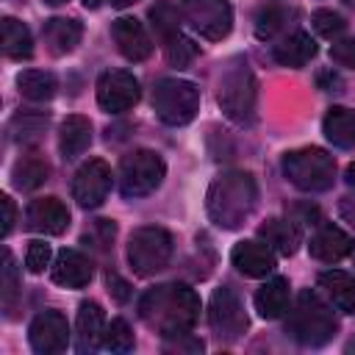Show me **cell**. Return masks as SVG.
<instances>
[{"label": "cell", "instance_id": "cell-1", "mask_svg": "<svg viewBox=\"0 0 355 355\" xmlns=\"http://www.w3.org/2000/svg\"><path fill=\"white\" fill-rule=\"evenodd\" d=\"M139 316L164 338H180L189 336L200 319V297L183 283H164L144 291Z\"/></svg>", "mask_w": 355, "mask_h": 355}, {"label": "cell", "instance_id": "cell-2", "mask_svg": "<svg viewBox=\"0 0 355 355\" xmlns=\"http://www.w3.org/2000/svg\"><path fill=\"white\" fill-rule=\"evenodd\" d=\"M258 186L250 172H225L208 189V216L225 230H236L255 211Z\"/></svg>", "mask_w": 355, "mask_h": 355}, {"label": "cell", "instance_id": "cell-3", "mask_svg": "<svg viewBox=\"0 0 355 355\" xmlns=\"http://www.w3.org/2000/svg\"><path fill=\"white\" fill-rule=\"evenodd\" d=\"M216 100L225 111V116H230L239 125H247L255 119V103H258V80L250 69V61L236 55L225 64L222 75H219V92Z\"/></svg>", "mask_w": 355, "mask_h": 355}, {"label": "cell", "instance_id": "cell-4", "mask_svg": "<svg viewBox=\"0 0 355 355\" xmlns=\"http://www.w3.org/2000/svg\"><path fill=\"white\" fill-rule=\"evenodd\" d=\"M338 330V319L333 316L330 305L311 288L300 291L297 305L288 316V333L302 347H322L327 344Z\"/></svg>", "mask_w": 355, "mask_h": 355}, {"label": "cell", "instance_id": "cell-5", "mask_svg": "<svg viewBox=\"0 0 355 355\" xmlns=\"http://www.w3.org/2000/svg\"><path fill=\"white\" fill-rule=\"evenodd\" d=\"M283 175L302 191H327L336 180V161L322 147H302L283 155Z\"/></svg>", "mask_w": 355, "mask_h": 355}, {"label": "cell", "instance_id": "cell-6", "mask_svg": "<svg viewBox=\"0 0 355 355\" xmlns=\"http://www.w3.org/2000/svg\"><path fill=\"white\" fill-rule=\"evenodd\" d=\"M172 250H175V241H172L169 230H164L158 225H144V227L133 230L130 241H128L130 269L139 277H150V275L166 269V263L172 258Z\"/></svg>", "mask_w": 355, "mask_h": 355}, {"label": "cell", "instance_id": "cell-7", "mask_svg": "<svg viewBox=\"0 0 355 355\" xmlns=\"http://www.w3.org/2000/svg\"><path fill=\"white\" fill-rule=\"evenodd\" d=\"M153 108L164 125H189L200 111V89L183 78H164L153 92Z\"/></svg>", "mask_w": 355, "mask_h": 355}, {"label": "cell", "instance_id": "cell-8", "mask_svg": "<svg viewBox=\"0 0 355 355\" xmlns=\"http://www.w3.org/2000/svg\"><path fill=\"white\" fill-rule=\"evenodd\" d=\"M166 175V164L155 150H133L119 164V191L122 197H147L153 194Z\"/></svg>", "mask_w": 355, "mask_h": 355}, {"label": "cell", "instance_id": "cell-9", "mask_svg": "<svg viewBox=\"0 0 355 355\" xmlns=\"http://www.w3.org/2000/svg\"><path fill=\"white\" fill-rule=\"evenodd\" d=\"M208 322L219 341H236L247 330V313L230 286H219L208 302Z\"/></svg>", "mask_w": 355, "mask_h": 355}, {"label": "cell", "instance_id": "cell-10", "mask_svg": "<svg viewBox=\"0 0 355 355\" xmlns=\"http://www.w3.org/2000/svg\"><path fill=\"white\" fill-rule=\"evenodd\" d=\"M180 8L186 22L211 42L225 39L233 28V8L227 0H180Z\"/></svg>", "mask_w": 355, "mask_h": 355}, {"label": "cell", "instance_id": "cell-11", "mask_svg": "<svg viewBox=\"0 0 355 355\" xmlns=\"http://www.w3.org/2000/svg\"><path fill=\"white\" fill-rule=\"evenodd\" d=\"M111 166L103 158L86 161L72 178V197L80 208H97L111 191Z\"/></svg>", "mask_w": 355, "mask_h": 355}, {"label": "cell", "instance_id": "cell-12", "mask_svg": "<svg viewBox=\"0 0 355 355\" xmlns=\"http://www.w3.org/2000/svg\"><path fill=\"white\" fill-rule=\"evenodd\" d=\"M139 80L125 69H108L97 80V103L108 114H122L139 103Z\"/></svg>", "mask_w": 355, "mask_h": 355}, {"label": "cell", "instance_id": "cell-13", "mask_svg": "<svg viewBox=\"0 0 355 355\" xmlns=\"http://www.w3.org/2000/svg\"><path fill=\"white\" fill-rule=\"evenodd\" d=\"M28 341L33 352L39 355H58L69 344V324L61 311H42L31 327H28Z\"/></svg>", "mask_w": 355, "mask_h": 355}, {"label": "cell", "instance_id": "cell-14", "mask_svg": "<svg viewBox=\"0 0 355 355\" xmlns=\"http://www.w3.org/2000/svg\"><path fill=\"white\" fill-rule=\"evenodd\" d=\"M25 222L31 230L44 236H61L69 227V211L58 197H39L28 205Z\"/></svg>", "mask_w": 355, "mask_h": 355}, {"label": "cell", "instance_id": "cell-15", "mask_svg": "<svg viewBox=\"0 0 355 355\" xmlns=\"http://www.w3.org/2000/svg\"><path fill=\"white\" fill-rule=\"evenodd\" d=\"M111 36L116 42V50L128 58V61H144L153 53V42L150 33L144 31V25L136 17H119L111 25Z\"/></svg>", "mask_w": 355, "mask_h": 355}, {"label": "cell", "instance_id": "cell-16", "mask_svg": "<svg viewBox=\"0 0 355 355\" xmlns=\"http://www.w3.org/2000/svg\"><path fill=\"white\" fill-rule=\"evenodd\" d=\"M103 336H105V313L97 302H80L78 308V319H75V349L80 355L86 352H97L103 347Z\"/></svg>", "mask_w": 355, "mask_h": 355}, {"label": "cell", "instance_id": "cell-17", "mask_svg": "<svg viewBox=\"0 0 355 355\" xmlns=\"http://www.w3.org/2000/svg\"><path fill=\"white\" fill-rule=\"evenodd\" d=\"M230 261L247 277H266L275 269V250L266 241L247 239V241H239L230 250Z\"/></svg>", "mask_w": 355, "mask_h": 355}, {"label": "cell", "instance_id": "cell-18", "mask_svg": "<svg viewBox=\"0 0 355 355\" xmlns=\"http://www.w3.org/2000/svg\"><path fill=\"white\" fill-rule=\"evenodd\" d=\"M352 247H355L352 236L344 233L338 225H322V227L311 236V244H308L311 255H313L316 261H324V263H336V261L347 258V255L352 252Z\"/></svg>", "mask_w": 355, "mask_h": 355}, {"label": "cell", "instance_id": "cell-19", "mask_svg": "<svg viewBox=\"0 0 355 355\" xmlns=\"http://www.w3.org/2000/svg\"><path fill=\"white\" fill-rule=\"evenodd\" d=\"M53 283L64 288H83L92 280V261L78 250H61L53 261Z\"/></svg>", "mask_w": 355, "mask_h": 355}, {"label": "cell", "instance_id": "cell-20", "mask_svg": "<svg viewBox=\"0 0 355 355\" xmlns=\"http://www.w3.org/2000/svg\"><path fill=\"white\" fill-rule=\"evenodd\" d=\"M80 36H83L80 22L78 19H69V17H53L42 28V39H44V44H47V50L53 55L72 53L80 44Z\"/></svg>", "mask_w": 355, "mask_h": 355}, {"label": "cell", "instance_id": "cell-21", "mask_svg": "<svg viewBox=\"0 0 355 355\" xmlns=\"http://www.w3.org/2000/svg\"><path fill=\"white\" fill-rule=\"evenodd\" d=\"M272 55H275L277 64L297 69V67H305V64L316 55V42L311 39V33L294 31V33H288L286 39H280V42L272 47Z\"/></svg>", "mask_w": 355, "mask_h": 355}, {"label": "cell", "instance_id": "cell-22", "mask_svg": "<svg viewBox=\"0 0 355 355\" xmlns=\"http://www.w3.org/2000/svg\"><path fill=\"white\" fill-rule=\"evenodd\" d=\"M92 144V122L80 114H72L61 122V133H58V150L64 158H78L80 153H86Z\"/></svg>", "mask_w": 355, "mask_h": 355}, {"label": "cell", "instance_id": "cell-23", "mask_svg": "<svg viewBox=\"0 0 355 355\" xmlns=\"http://www.w3.org/2000/svg\"><path fill=\"white\" fill-rule=\"evenodd\" d=\"M322 130L330 144H336L341 150H352L355 147V111H349L344 105H333L324 114Z\"/></svg>", "mask_w": 355, "mask_h": 355}, {"label": "cell", "instance_id": "cell-24", "mask_svg": "<svg viewBox=\"0 0 355 355\" xmlns=\"http://www.w3.org/2000/svg\"><path fill=\"white\" fill-rule=\"evenodd\" d=\"M255 311L263 319H277L288 308V280L286 277H269L258 291H255Z\"/></svg>", "mask_w": 355, "mask_h": 355}, {"label": "cell", "instance_id": "cell-25", "mask_svg": "<svg viewBox=\"0 0 355 355\" xmlns=\"http://www.w3.org/2000/svg\"><path fill=\"white\" fill-rule=\"evenodd\" d=\"M258 236L280 255H294L300 247V227L291 219H266L258 227Z\"/></svg>", "mask_w": 355, "mask_h": 355}, {"label": "cell", "instance_id": "cell-26", "mask_svg": "<svg viewBox=\"0 0 355 355\" xmlns=\"http://www.w3.org/2000/svg\"><path fill=\"white\" fill-rule=\"evenodd\" d=\"M319 286L327 291V297L333 300V305L344 313H355V277L341 272V269H330L319 275Z\"/></svg>", "mask_w": 355, "mask_h": 355}, {"label": "cell", "instance_id": "cell-27", "mask_svg": "<svg viewBox=\"0 0 355 355\" xmlns=\"http://www.w3.org/2000/svg\"><path fill=\"white\" fill-rule=\"evenodd\" d=\"M294 17H297V11L288 8V6H280V3L261 6V8L255 11V36H258L261 42H269V39H275L280 31H286Z\"/></svg>", "mask_w": 355, "mask_h": 355}, {"label": "cell", "instance_id": "cell-28", "mask_svg": "<svg viewBox=\"0 0 355 355\" xmlns=\"http://www.w3.org/2000/svg\"><path fill=\"white\" fill-rule=\"evenodd\" d=\"M0 31H3V53L8 58L22 61V58L33 55V39H31V31L25 22H19L14 17H3Z\"/></svg>", "mask_w": 355, "mask_h": 355}, {"label": "cell", "instance_id": "cell-29", "mask_svg": "<svg viewBox=\"0 0 355 355\" xmlns=\"http://www.w3.org/2000/svg\"><path fill=\"white\" fill-rule=\"evenodd\" d=\"M50 175V164L39 155H22L14 169H11V183L19 189V191H33L39 189Z\"/></svg>", "mask_w": 355, "mask_h": 355}, {"label": "cell", "instance_id": "cell-30", "mask_svg": "<svg viewBox=\"0 0 355 355\" xmlns=\"http://www.w3.org/2000/svg\"><path fill=\"white\" fill-rule=\"evenodd\" d=\"M17 86H19V94L28 97V100H36V103H44L50 97H55V89H58V80L53 72H44V69H25L17 75Z\"/></svg>", "mask_w": 355, "mask_h": 355}, {"label": "cell", "instance_id": "cell-31", "mask_svg": "<svg viewBox=\"0 0 355 355\" xmlns=\"http://www.w3.org/2000/svg\"><path fill=\"white\" fill-rule=\"evenodd\" d=\"M47 114L44 111H22L14 116L11 122V130H14V139L19 144H33L42 139V133L47 130Z\"/></svg>", "mask_w": 355, "mask_h": 355}, {"label": "cell", "instance_id": "cell-32", "mask_svg": "<svg viewBox=\"0 0 355 355\" xmlns=\"http://www.w3.org/2000/svg\"><path fill=\"white\" fill-rule=\"evenodd\" d=\"M150 19H153V28L155 33L161 36V42L172 39L175 33H180V22H178V11L169 0H155V6L150 8Z\"/></svg>", "mask_w": 355, "mask_h": 355}, {"label": "cell", "instance_id": "cell-33", "mask_svg": "<svg viewBox=\"0 0 355 355\" xmlns=\"http://www.w3.org/2000/svg\"><path fill=\"white\" fill-rule=\"evenodd\" d=\"M3 311L6 316H14V308H17V300H19V275H17V266H14V258L11 252L6 250L3 252Z\"/></svg>", "mask_w": 355, "mask_h": 355}, {"label": "cell", "instance_id": "cell-34", "mask_svg": "<svg viewBox=\"0 0 355 355\" xmlns=\"http://www.w3.org/2000/svg\"><path fill=\"white\" fill-rule=\"evenodd\" d=\"M103 347L108 352H130L133 349V330L125 319H111L105 324V336H103Z\"/></svg>", "mask_w": 355, "mask_h": 355}, {"label": "cell", "instance_id": "cell-35", "mask_svg": "<svg viewBox=\"0 0 355 355\" xmlns=\"http://www.w3.org/2000/svg\"><path fill=\"white\" fill-rule=\"evenodd\" d=\"M164 53H166V61L172 67H189L194 58H197V44L183 36V33H175L172 39L164 42Z\"/></svg>", "mask_w": 355, "mask_h": 355}, {"label": "cell", "instance_id": "cell-36", "mask_svg": "<svg viewBox=\"0 0 355 355\" xmlns=\"http://www.w3.org/2000/svg\"><path fill=\"white\" fill-rule=\"evenodd\" d=\"M311 25H313V31H316L319 36H324V39H338V36L344 33V28H347L344 17L336 14V11H330V8H319V11H313Z\"/></svg>", "mask_w": 355, "mask_h": 355}, {"label": "cell", "instance_id": "cell-37", "mask_svg": "<svg viewBox=\"0 0 355 355\" xmlns=\"http://www.w3.org/2000/svg\"><path fill=\"white\" fill-rule=\"evenodd\" d=\"M25 266H28V272H33V275L44 272V266H50V244H44V241H31V244H28V252H25Z\"/></svg>", "mask_w": 355, "mask_h": 355}, {"label": "cell", "instance_id": "cell-38", "mask_svg": "<svg viewBox=\"0 0 355 355\" xmlns=\"http://www.w3.org/2000/svg\"><path fill=\"white\" fill-rule=\"evenodd\" d=\"M330 58L341 67H349L355 69V36H347V39H336L333 47H330Z\"/></svg>", "mask_w": 355, "mask_h": 355}, {"label": "cell", "instance_id": "cell-39", "mask_svg": "<svg viewBox=\"0 0 355 355\" xmlns=\"http://www.w3.org/2000/svg\"><path fill=\"white\" fill-rule=\"evenodd\" d=\"M114 236H116V225H114L111 219H97V222L92 225V233H86V239L97 241L100 250H105V247L114 241Z\"/></svg>", "mask_w": 355, "mask_h": 355}, {"label": "cell", "instance_id": "cell-40", "mask_svg": "<svg viewBox=\"0 0 355 355\" xmlns=\"http://www.w3.org/2000/svg\"><path fill=\"white\" fill-rule=\"evenodd\" d=\"M105 286H108V294H111L116 302H125V300L130 297V286H128V280H122L116 272H108V275H105Z\"/></svg>", "mask_w": 355, "mask_h": 355}, {"label": "cell", "instance_id": "cell-41", "mask_svg": "<svg viewBox=\"0 0 355 355\" xmlns=\"http://www.w3.org/2000/svg\"><path fill=\"white\" fill-rule=\"evenodd\" d=\"M0 205H3V236H8L14 227V219H17V208H14V200L8 194L0 197Z\"/></svg>", "mask_w": 355, "mask_h": 355}, {"label": "cell", "instance_id": "cell-42", "mask_svg": "<svg viewBox=\"0 0 355 355\" xmlns=\"http://www.w3.org/2000/svg\"><path fill=\"white\" fill-rule=\"evenodd\" d=\"M319 86H322L324 92H336L333 86H338V78H336L333 72H322V75H319Z\"/></svg>", "mask_w": 355, "mask_h": 355}, {"label": "cell", "instance_id": "cell-43", "mask_svg": "<svg viewBox=\"0 0 355 355\" xmlns=\"http://www.w3.org/2000/svg\"><path fill=\"white\" fill-rule=\"evenodd\" d=\"M344 178H347V183H349V186L355 189V161H352V164L347 166V172H344Z\"/></svg>", "mask_w": 355, "mask_h": 355}, {"label": "cell", "instance_id": "cell-44", "mask_svg": "<svg viewBox=\"0 0 355 355\" xmlns=\"http://www.w3.org/2000/svg\"><path fill=\"white\" fill-rule=\"evenodd\" d=\"M103 3H105V0H83V6H86V8H100Z\"/></svg>", "mask_w": 355, "mask_h": 355}, {"label": "cell", "instance_id": "cell-45", "mask_svg": "<svg viewBox=\"0 0 355 355\" xmlns=\"http://www.w3.org/2000/svg\"><path fill=\"white\" fill-rule=\"evenodd\" d=\"M116 8H125V6H130V3H136V0H111Z\"/></svg>", "mask_w": 355, "mask_h": 355}, {"label": "cell", "instance_id": "cell-46", "mask_svg": "<svg viewBox=\"0 0 355 355\" xmlns=\"http://www.w3.org/2000/svg\"><path fill=\"white\" fill-rule=\"evenodd\" d=\"M42 3H47V6H61V3H67V0H42Z\"/></svg>", "mask_w": 355, "mask_h": 355}, {"label": "cell", "instance_id": "cell-47", "mask_svg": "<svg viewBox=\"0 0 355 355\" xmlns=\"http://www.w3.org/2000/svg\"><path fill=\"white\" fill-rule=\"evenodd\" d=\"M347 3H349V6H355V0H347Z\"/></svg>", "mask_w": 355, "mask_h": 355}]
</instances>
